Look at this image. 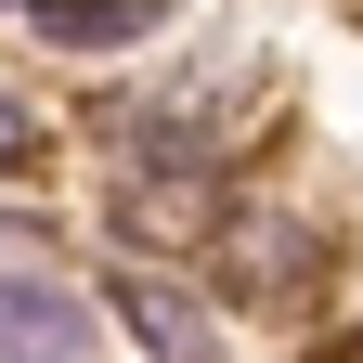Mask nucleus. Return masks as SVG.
Instances as JSON below:
<instances>
[{
	"label": "nucleus",
	"instance_id": "1",
	"mask_svg": "<svg viewBox=\"0 0 363 363\" xmlns=\"http://www.w3.org/2000/svg\"><path fill=\"white\" fill-rule=\"evenodd\" d=\"M0 363H91V298L52 272H0Z\"/></svg>",
	"mask_w": 363,
	"mask_h": 363
},
{
	"label": "nucleus",
	"instance_id": "5",
	"mask_svg": "<svg viewBox=\"0 0 363 363\" xmlns=\"http://www.w3.org/2000/svg\"><path fill=\"white\" fill-rule=\"evenodd\" d=\"M0 169H39V117L13 104V91H0Z\"/></svg>",
	"mask_w": 363,
	"mask_h": 363
},
{
	"label": "nucleus",
	"instance_id": "2",
	"mask_svg": "<svg viewBox=\"0 0 363 363\" xmlns=\"http://www.w3.org/2000/svg\"><path fill=\"white\" fill-rule=\"evenodd\" d=\"M117 325L143 337V363H220V325L195 286H169V272H117Z\"/></svg>",
	"mask_w": 363,
	"mask_h": 363
},
{
	"label": "nucleus",
	"instance_id": "3",
	"mask_svg": "<svg viewBox=\"0 0 363 363\" xmlns=\"http://www.w3.org/2000/svg\"><path fill=\"white\" fill-rule=\"evenodd\" d=\"M26 26L52 52H130V39L169 26V0H26Z\"/></svg>",
	"mask_w": 363,
	"mask_h": 363
},
{
	"label": "nucleus",
	"instance_id": "4",
	"mask_svg": "<svg viewBox=\"0 0 363 363\" xmlns=\"http://www.w3.org/2000/svg\"><path fill=\"white\" fill-rule=\"evenodd\" d=\"M234 272H247V286H286V220H247V234H234Z\"/></svg>",
	"mask_w": 363,
	"mask_h": 363
}]
</instances>
